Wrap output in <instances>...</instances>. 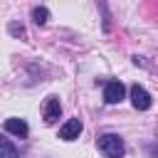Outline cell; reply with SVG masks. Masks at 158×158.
Instances as JSON below:
<instances>
[{
    "mask_svg": "<svg viewBox=\"0 0 158 158\" xmlns=\"http://www.w3.org/2000/svg\"><path fill=\"white\" fill-rule=\"evenodd\" d=\"M59 114H62L59 99H57V96H49V99L44 101V123H54V121L59 118Z\"/></svg>",
    "mask_w": 158,
    "mask_h": 158,
    "instance_id": "5b68a950",
    "label": "cell"
},
{
    "mask_svg": "<svg viewBox=\"0 0 158 158\" xmlns=\"http://www.w3.org/2000/svg\"><path fill=\"white\" fill-rule=\"evenodd\" d=\"M10 32H12V35H25L22 25H20V27H17V25H10Z\"/></svg>",
    "mask_w": 158,
    "mask_h": 158,
    "instance_id": "9c48e42d",
    "label": "cell"
},
{
    "mask_svg": "<svg viewBox=\"0 0 158 158\" xmlns=\"http://www.w3.org/2000/svg\"><path fill=\"white\" fill-rule=\"evenodd\" d=\"M32 20H35V25H47V20H49V10H47L44 5L35 7V10H32Z\"/></svg>",
    "mask_w": 158,
    "mask_h": 158,
    "instance_id": "ba28073f",
    "label": "cell"
},
{
    "mask_svg": "<svg viewBox=\"0 0 158 158\" xmlns=\"http://www.w3.org/2000/svg\"><path fill=\"white\" fill-rule=\"evenodd\" d=\"M5 131L12 133V136H17V138H25L30 133V126H27L25 118H7L5 121Z\"/></svg>",
    "mask_w": 158,
    "mask_h": 158,
    "instance_id": "8992f818",
    "label": "cell"
},
{
    "mask_svg": "<svg viewBox=\"0 0 158 158\" xmlns=\"http://www.w3.org/2000/svg\"><path fill=\"white\" fill-rule=\"evenodd\" d=\"M79 133H81V121L79 118H69L59 128V138L62 141H74V138H79Z\"/></svg>",
    "mask_w": 158,
    "mask_h": 158,
    "instance_id": "277c9868",
    "label": "cell"
},
{
    "mask_svg": "<svg viewBox=\"0 0 158 158\" xmlns=\"http://www.w3.org/2000/svg\"><path fill=\"white\" fill-rule=\"evenodd\" d=\"M0 158H17V148L5 136H0Z\"/></svg>",
    "mask_w": 158,
    "mask_h": 158,
    "instance_id": "52a82bcc",
    "label": "cell"
},
{
    "mask_svg": "<svg viewBox=\"0 0 158 158\" xmlns=\"http://www.w3.org/2000/svg\"><path fill=\"white\" fill-rule=\"evenodd\" d=\"M126 96V86L121 84V81H106V86H104V101L106 104H118L121 99Z\"/></svg>",
    "mask_w": 158,
    "mask_h": 158,
    "instance_id": "3957f363",
    "label": "cell"
},
{
    "mask_svg": "<svg viewBox=\"0 0 158 158\" xmlns=\"http://www.w3.org/2000/svg\"><path fill=\"white\" fill-rule=\"evenodd\" d=\"M131 104H133V109H138V111H148V109H151V94H148L141 84H133V86H131Z\"/></svg>",
    "mask_w": 158,
    "mask_h": 158,
    "instance_id": "7a4b0ae2",
    "label": "cell"
},
{
    "mask_svg": "<svg viewBox=\"0 0 158 158\" xmlns=\"http://www.w3.org/2000/svg\"><path fill=\"white\" fill-rule=\"evenodd\" d=\"M96 143H99V151H101L104 156H109V158H121L123 151H126L123 141H121L116 133H104V136H99Z\"/></svg>",
    "mask_w": 158,
    "mask_h": 158,
    "instance_id": "6da1fadb",
    "label": "cell"
}]
</instances>
